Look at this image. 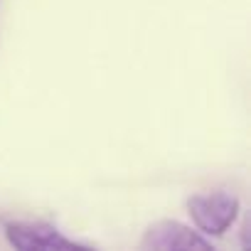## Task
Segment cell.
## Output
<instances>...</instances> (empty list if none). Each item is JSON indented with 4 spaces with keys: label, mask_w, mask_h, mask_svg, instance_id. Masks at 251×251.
<instances>
[{
    "label": "cell",
    "mask_w": 251,
    "mask_h": 251,
    "mask_svg": "<svg viewBox=\"0 0 251 251\" xmlns=\"http://www.w3.org/2000/svg\"><path fill=\"white\" fill-rule=\"evenodd\" d=\"M239 212H241L239 197L224 190L192 195L187 200V214L192 217L200 234H207V236H222L236 222Z\"/></svg>",
    "instance_id": "1"
},
{
    "label": "cell",
    "mask_w": 251,
    "mask_h": 251,
    "mask_svg": "<svg viewBox=\"0 0 251 251\" xmlns=\"http://www.w3.org/2000/svg\"><path fill=\"white\" fill-rule=\"evenodd\" d=\"M138 246L143 251H212V241L175 219H160L151 224Z\"/></svg>",
    "instance_id": "2"
},
{
    "label": "cell",
    "mask_w": 251,
    "mask_h": 251,
    "mask_svg": "<svg viewBox=\"0 0 251 251\" xmlns=\"http://www.w3.org/2000/svg\"><path fill=\"white\" fill-rule=\"evenodd\" d=\"M5 236L10 246L18 251H67V249H86L84 244L67 239L57 226L47 222H8Z\"/></svg>",
    "instance_id": "3"
}]
</instances>
